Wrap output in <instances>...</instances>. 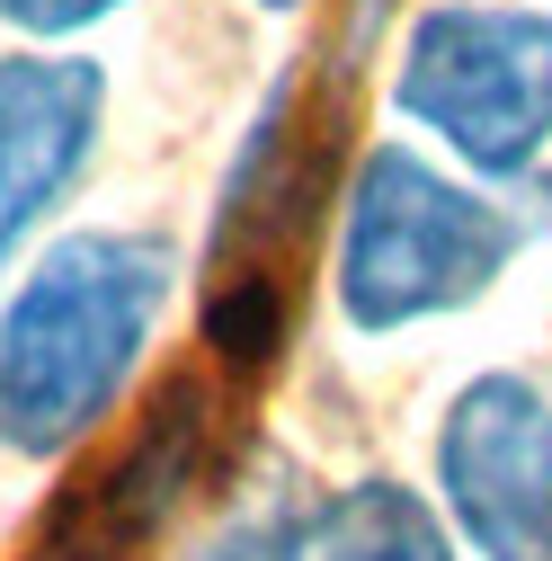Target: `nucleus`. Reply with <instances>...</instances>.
<instances>
[{
  "label": "nucleus",
  "mask_w": 552,
  "mask_h": 561,
  "mask_svg": "<svg viewBox=\"0 0 552 561\" xmlns=\"http://www.w3.org/2000/svg\"><path fill=\"white\" fill-rule=\"evenodd\" d=\"M215 481V375H161L125 419L107 463H90L36 526V561H143L187 500Z\"/></svg>",
  "instance_id": "39448f33"
},
{
  "label": "nucleus",
  "mask_w": 552,
  "mask_h": 561,
  "mask_svg": "<svg viewBox=\"0 0 552 561\" xmlns=\"http://www.w3.org/2000/svg\"><path fill=\"white\" fill-rule=\"evenodd\" d=\"M116 10H134V0H0V27L27 45H62V36H90Z\"/></svg>",
  "instance_id": "9d476101"
},
{
  "label": "nucleus",
  "mask_w": 552,
  "mask_h": 561,
  "mask_svg": "<svg viewBox=\"0 0 552 561\" xmlns=\"http://www.w3.org/2000/svg\"><path fill=\"white\" fill-rule=\"evenodd\" d=\"M526 241H534V215L481 196L472 179L437 170L419 144L383 134L338 187V250H330L338 321L366 339L446 321L491 295Z\"/></svg>",
  "instance_id": "f03ea898"
},
{
  "label": "nucleus",
  "mask_w": 552,
  "mask_h": 561,
  "mask_svg": "<svg viewBox=\"0 0 552 561\" xmlns=\"http://www.w3.org/2000/svg\"><path fill=\"white\" fill-rule=\"evenodd\" d=\"M250 10H267V19H286V10H303V0H250Z\"/></svg>",
  "instance_id": "9b49d317"
},
{
  "label": "nucleus",
  "mask_w": 552,
  "mask_h": 561,
  "mask_svg": "<svg viewBox=\"0 0 552 561\" xmlns=\"http://www.w3.org/2000/svg\"><path fill=\"white\" fill-rule=\"evenodd\" d=\"M392 116L463 170L517 187L552 161V10L534 0H428L392 36Z\"/></svg>",
  "instance_id": "20e7f679"
},
{
  "label": "nucleus",
  "mask_w": 552,
  "mask_h": 561,
  "mask_svg": "<svg viewBox=\"0 0 552 561\" xmlns=\"http://www.w3.org/2000/svg\"><path fill=\"white\" fill-rule=\"evenodd\" d=\"M437 508L472 561H552V392L472 375L437 428Z\"/></svg>",
  "instance_id": "423d86ee"
},
{
  "label": "nucleus",
  "mask_w": 552,
  "mask_h": 561,
  "mask_svg": "<svg viewBox=\"0 0 552 561\" xmlns=\"http://www.w3.org/2000/svg\"><path fill=\"white\" fill-rule=\"evenodd\" d=\"M303 99H312L303 72H276L267 107L241 134V161L215 196V224H205L196 339L215 357V375H232V383H258L286 357L303 267L330 224V144H321V116Z\"/></svg>",
  "instance_id": "7ed1b4c3"
},
{
  "label": "nucleus",
  "mask_w": 552,
  "mask_h": 561,
  "mask_svg": "<svg viewBox=\"0 0 552 561\" xmlns=\"http://www.w3.org/2000/svg\"><path fill=\"white\" fill-rule=\"evenodd\" d=\"M179 295V250L143 224H90L27 259L0 304V446L54 463L90 446Z\"/></svg>",
  "instance_id": "f257e3e1"
},
{
  "label": "nucleus",
  "mask_w": 552,
  "mask_h": 561,
  "mask_svg": "<svg viewBox=\"0 0 552 561\" xmlns=\"http://www.w3.org/2000/svg\"><path fill=\"white\" fill-rule=\"evenodd\" d=\"M312 535H321V500H303L295 481H276L258 500H241L187 561H312Z\"/></svg>",
  "instance_id": "1a4fd4ad"
},
{
  "label": "nucleus",
  "mask_w": 552,
  "mask_h": 561,
  "mask_svg": "<svg viewBox=\"0 0 552 561\" xmlns=\"http://www.w3.org/2000/svg\"><path fill=\"white\" fill-rule=\"evenodd\" d=\"M312 561H455V526H446V508L419 500V490L366 472V481L321 500Z\"/></svg>",
  "instance_id": "6e6552de"
},
{
  "label": "nucleus",
  "mask_w": 552,
  "mask_h": 561,
  "mask_svg": "<svg viewBox=\"0 0 552 561\" xmlns=\"http://www.w3.org/2000/svg\"><path fill=\"white\" fill-rule=\"evenodd\" d=\"M99 134H107V62L54 45L0 54V267L90 179Z\"/></svg>",
  "instance_id": "0eeeda50"
}]
</instances>
